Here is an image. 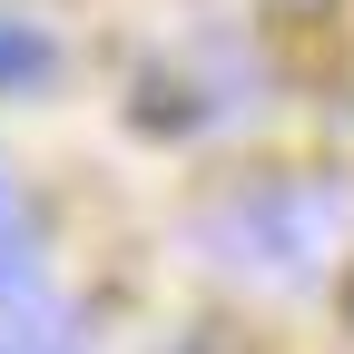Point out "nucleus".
<instances>
[{
	"label": "nucleus",
	"mask_w": 354,
	"mask_h": 354,
	"mask_svg": "<svg viewBox=\"0 0 354 354\" xmlns=\"http://www.w3.org/2000/svg\"><path fill=\"white\" fill-rule=\"evenodd\" d=\"M10 286H30V207H20L10 177H0V295Z\"/></svg>",
	"instance_id": "7ed1b4c3"
},
{
	"label": "nucleus",
	"mask_w": 354,
	"mask_h": 354,
	"mask_svg": "<svg viewBox=\"0 0 354 354\" xmlns=\"http://www.w3.org/2000/svg\"><path fill=\"white\" fill-rule=\"evenodd\" d=\"M50 39H39L30 20H10V10H0V88H30V79H50Z\"/></svg>",
	"instance_id": "f03ea898"
},
{
	"label": "nucleus",
	"mask_w": 354,
	"mask_h": 354,
	"mask_svg": "<svg viewBox=\"0 0 354 354\" xmlns=\"http://www.w3.org/2000/svg\"><path fill=\"white\" fill-rule=\"evenodd\" d=\"M335 227H344V197L335 187H256L216 236H227L246 266H266V276H305V266L335 246Z\"/></svg>",
	"instance_id": "f257e3e1"
}]
</instances>
